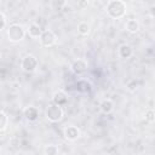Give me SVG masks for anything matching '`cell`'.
<instances>
[{
	"mask_svg": "<svg viewBox=\"0 0 155 155\" xmlns=\"http://www.w3.org/2000/svg\"><path fill=\"white\" fill-rule=\"evenodd\" d=\"M23 115H24V117H25L28 121L34 122V121H36V120L39 119V110H38L36 107L29 105V107H27V108L23 110Z\"/></svg>",
	"mask_w": 155,
	"mask_h": 155,
	"instance_id": "cell-7",
	"label": "cell"
},
{
	"mask_svg": "<svg viewBox=\"0 0 155 155\" xmlns=\"http://www.w3.org/2000/svg\"><path fill=\"white\" fill-rule=\"evenodd\" d=\"M87 5H88V1H80L79 2V6H81V7H85Z\"/></svg>",
	"mask_w": 155,
	"mask_h": 155,
	"instance_id": "cell-21",
	"label": "cell"
},
{
	"mask_svg": "<svg viewBox=\"0 0 155 155\" xmlns=\"http://www.w3.org/2000/svg\"><path fill=\"white\" fill-rule=\"evenodd\" d=\"M101 111L104 114H110L114 110V102L111 99H103L99 104Z\"/></svg>",
	"mask_w": 155,
	"mask_h": 155,
	"instance_id": "cell-11",
	"label": "cell"
},
{
	"mask_svg": "<svg viewBox=\"0 0 155 155\" xmlns=\"http://www.w3.org/2000/svg\"><path fill=\"white\" fill-rule=\"evenodd\" d=\"M45 155H58V148L54 144H50L45 148Z\"/></svg>",
	"mask_w": 155,
	"mask_h": 155,
	"instance_id": "cell-16",
	"label": "cell"
},
{
	"mask_svg": "<svg viewBox=\"0 0 155 155\" xmlns=\"http://www.w3.org/2000/svg\"><path fill=\"white\" fill-rule=\"evenodd\" d=\"M0 56H1V53H0Z\"/></svg>",
	"mask_w": 155,
	"mask_h": 155,
	"instance_id": "cell-22",
	"label": "cell"
},
{
	"mask_svg": "<svg viewBox=\"0 0 155 155\" xmlns=\"http://www.w3.org/2000/svg\"><path fill=\"white\" fill-rule=\"evenodd\" d=\"M119 54H120L121 58L127 59V58H130V57L133 54V50H132V47H131L130 45L122 44V45L119 47Z\"/></svg>",
	"mask_w": 155,
	"mask_h": 155,
	"instance_id": "cell-10",
	"label": "cell"
},
{
	"mask_svg": "<svg viewBox=\"0 0 155 155\" xmlns=\"http://www.w3.org/2000/svg\"><path fill=\"white\" fill-rule=\"evenodd\" d=\"M5 25H6V18H5L4 13H2V12H0V31L5 28Z\"/></svg>",
	"mask_w": 155,
	"mask_h": 155,
	"instance_id": "cell-20",
	"label": "cell"
},
{
	"mask_svg": "<svg viewBox=\"0 0 155 155\" xmlns=\"http://www.w3.org/2000/svg\"><path fill=\"white\" fill-rule=\"evenodd\" d=\"M76 86H78V90L81 91V92H88V91L91 90V85H90V82H87V81H85V80L79 81V82L76 84Z\"/></svg>",
	"mask_w": 155,
	"mask_h": 155,
	"instance_id": "cell-15",
	"label": "cell"
},
{
	"mask_svg": "<svg viewBox=\"0 0 155 155\" xmlns=\"http://www.w3.org/2000/svg\"><path fill=\"white\" fill-rule=\"evenodd\" d=\"M39 39H40V42H41V45H42L44 47H51V46H53V45L56 44V41H57L56 34H54L52 30H50V29L42 30V33H41V35H40Z\"/></svg>",
	"mask_w": 155,
	"mask_h": 155,
	"instance_id": "cell-4",
	"label": "cell"
},
{
	"mask_svg": "<svg viewBox=\"0 0 155 155\" xmlns=\"http://www.w3.org/2000/svg\"><path fill=\"white\" fill-rule=\"evenodd\" d=\"M46 117L51 122H58L63 117V109L53 103H51L46 109Z\"/></svg>",
	"mask_w": 155,
	"mask_h": 155,
	"instance_id": "cell-3",
	"label": "cell"
},
{
	"mask_svg": "<svg viewBox=\"0 0 155 155\" xmlns=\"http://www.w3.org/2000/svg\"><path fill=\"white\" fill-rule=\"evenodd\" d=\"M145 120L148 122H150V124L154 122V120H155V113H154L153 109H149V110L145 111Z\"/></svg>",
	"mask_w": 155,
	"mask_h": 155,
	"instance_id": "cell-19",
	"label": "cell"
},
{
	"mask_svg": "<svg viewBox=\"0 0 155 155\" xmlns=\"http://www.w3.org/2000/svg\"><path fill=\"white\" fill-rule=\"evenodd\" d=\"M52 103L58 105V107H63L68 103V96L65 92L63 91H57L54 94H53V98H52Z\"/></svg>",
	"mask_w": 155,
	"mask_h": 155,
	"instance_id": "cell-9",
	"label": "cell"
},
{
	"mask_svg": "<svg viewBox=\"0 0 155 155\" xmlns=\"http://www.w3.org/2000/svg\"><path fill=\"white\" fill-rule=\"evenodd\" d=\"M107 13L111 18H121L126 13V4L122 0H110L107 4Z\"/></svg>",
	"mask_w": 155,
	"mask_h": 155,
	"instance_id": "cell-1",
	"label": "cell"
},
{
	"mask_svg": "<svg viewBox=\"0 0 155 155\" xmlns=\"http://www.w3.org/2000/svg\"><path fill=\"white\" fill-rule=\"evenodd\" d=\"M41 33H42V29H41V27L39 25V24H36V23H31L30 25H29V28H28V34H29V36H31V38H40V35H41Z\"/></svg>",
	"mask_w": 155,
	"mask_h": 155,
	"instance_id": "cell-12",
	"label": "cell"
},
{
	"mask_svg": "<svg viewBox=\"0 0 155 155\" xmlns=\"http://www.w3.org/2000/svg\"><path fill=\"white\" fill-rule=\"evenodd\" d=\"M38 68V59L33 54H27L22 59V69L27 73H33Z\"/></svg>",
	"mask_w": 155,
	"mask_h": 155,
	"instance_id": "cell-5",
	"label": "cell"
},
{
	"mask_svg": "<svg viewBox=\"0 0 155 155\" xmlns=\"http://www.w3.org/2000/svg\"><path fill=\"white\" fill-rule=\"evenodd\" d=\"M90 29H91V28H90V24H88L87 22H80V23L78 24V31H79V34L82 35V36L88 35Z\"/></svg>",
	"mask_w": 155,
	"mask_h": 155,
	"instance_id": "cell-14",
	"label": "cell"
},
{
	"mask_svg": "<svg viewBox=\"0 0 155 155\" xmlns=\"http://www.w3.org/2000/svg\"><path fill=\"white\" fill-rule=\"evenodd\" d=\"M126 29L130 33H137L139 30V22L134 18H131L126 22Z\"/></svg>",
	"mask_w": 155,
	"mask_h": 155,
	"instance_id": "cell-13",
	"label": "cell"
},
{
	"mask_svg": "<svg viewBox=\"0 0 155 155\" xmlns=\"http://www.w3.org/2000/svg\"><path fill=\"white\" fill-rule=\"evenodd\" d=\"M87 62L85 61V59H76V61H74L73 63H71V65H70V69H71V71L75 74V75H82V74H85L86 71H87Z\"/></svg>",
	"mask_w": 155,
	"mask_h": 155,
	"instance_id": "cell-6",
	"label": "cell"
},
{
	"mask_svg": "<svg viewBox=\"0 0 155 155\" xmlns=\"http://www.w3.org/2000/svg\"><path fill=\"white\" fill-rule=\"evenodd\" d=\"M138 86H139V81L136 80V79H131V80L127 82V88H128L130 91H136V90L138 88Z\"/></svg>",
	"mask_w": 155,
	"mask_h": 155,
	"instance_id": "cell-18",
	"label": "cell"
},
{
	"mask_svg": "<svg viewBox=\"0 0 155 155\" xmlns=\"http://www.w3.org/2000/svg\"><path fill=\"white\" fill-rule=\"evenodd\" d=\"M80 136V130L76 127V126H67L64 128V137L68 139V140H75L78 139Z\"/></svg>",
	"mask_w": 155,
	"mask_h": 155,
	"instance_id": "cell-8",
	"label": "cell"
},
{
	"mask_svg": "<svg viewBox=\"0 0 155 155\" xmlns=\"http://www.w3.org/2000/svg\"><path fill=\"white\" fill-rule=\"evenodd\" d=\"M25 35V30L24 28L21 25V24H17V23H13L8 27L7 29V36L10 39V41H13V42H18L21 40H23Z\"/></svg>",
	"mask_w": 155,
	"mask_h": 155,
	"instance_id": "cell-2",
	"label": "cell"
},
{
	"mask_svg": "<svg viewBox=\"0 0 155 155\" xmlns=\"http://www.w3.org/2000/svg\"><path fill=\"white\" fill-rule=\"evenodd\" d=\"M7 126V115L0 110V131H4Z\"/></svg>",
	"mask_w": 155,
	"mask_h": 155,
	"instance_id": "cell-17",
	"label": "cell"
}]
</instances>
